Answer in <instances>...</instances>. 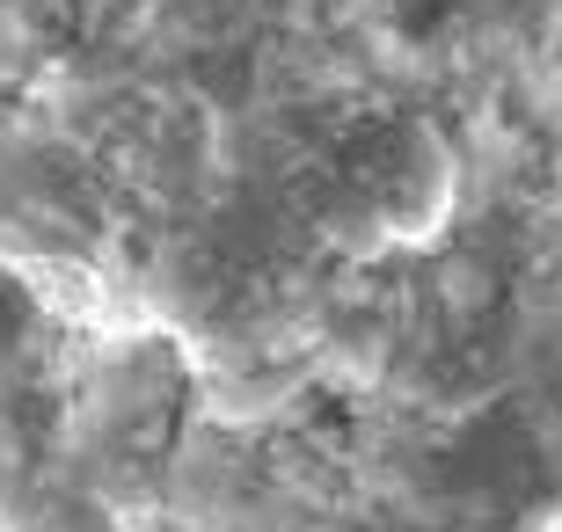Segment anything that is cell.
Masks as SVG:
<instances>
[{"label":"cell","instance_id":"cell-1","mask_svg":"<svg viewBox=\"0 0 562 532\" xmlns=\"http://www.w3.org/2000/svg\"><path fill=\"white\" fill-rule=\"evenodd\" d=\"M438 190L446 154L424 124H358L168 226L146 256V299L212 358H256L285 343L351 263L417 226Z\"/></svg>","mask_w":562,"mask_h":532}]
</instances>
